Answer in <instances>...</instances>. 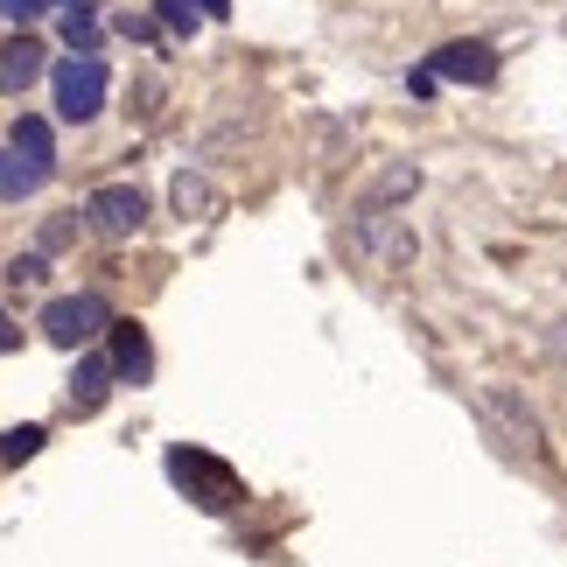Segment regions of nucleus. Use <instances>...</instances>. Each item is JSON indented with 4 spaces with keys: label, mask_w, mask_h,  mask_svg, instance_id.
<instances>
[{
    "label": "nucleus",
    "mask_w": 567,
    "mask_h": 567,
    "mask_svg": "<svg viewBox=\"0 0 567 567\" xmlns=\"http://www.w3.org/2000/svg\"><path fill=\"white\" fill-rule=\"evenodd\" d=\"M105 113V63L99 56H63L56 63V120H99Z\"/></svg>",
    "instance_id": "obj_1"
},
{
    "label": "nucleus",
    "mask_w": 567,
    "mask_h": 567,
    "mask_svg": "<svg viewBox=\"0 0 567 567\" xmlns=\"http://www.w3.org/2000/svg\"><path fill=\"white\" fill-rule=\"evenodd\" d=\"M50 8H56V0H0V14H8V21H21V29H29V21H42Z\"/></svg>",
    "instance_id": "obj_15"
},
{
    "label": "nucleus",
    "mask_w": 567,
    "mask_h": 567,
    "mask_svg": "<svg viewBox=\"0 0 567 567\" xmlns=\"http://www.w3.org/2000/svg\"><path fill=\"white\" fill-rule=\"evenodd\" d=\"M113 379H120L113 358H84L78 372H71V413H99L105 392H113Z\"/></svg>",
    "instance_id": "obj_6"
},
{
    "label": "nucleus",
    "mask_w": 567,
    "mask_h": 567,
    "mask_svg": "<svg viewBox=\"0 0 567 567\" xmlns=\"http://www.w3.org/2000/svg\"><path fill=\"white\" fill-rule=\"evenodd\" d=\"M50 176H56V168H42V162H29V155H21L14 141L0 147V204H21V196H35V189L50 183Z\"/></svg>",
    "instance_id": "obj_5"
},
{
    "label": "nucleus",
    "mask_w": 567,
    "mask_h": 567,
    "mask_svg": "<svg viewBox=\"0 0 567 567\" xmlns=\"http://www.w3.org/2000/svg\"><path fill=\"white\" fill-rule=\"evenodd\" d=\"M56 8H78V0H56Z\"/></svg>",
    "instance_id": "obj_19"
},
{
    "label": "nucleus",
    "mask_w": 567,
    "mask_h": 567,
    "mask_svg": "<svg viewBox=\"0 0 567 567\" xmlns=\"http://www.w3.org/2000/svg\"><path fill=\"white\" fill-rule=\"evenodd\" d=\"M434 78H455V84H491L497 78V56L484 42H442L434 50Z\"/></svg>",
    "instance_id": "obj_4"
},
{
    "label": "nucleus",
    "mask_w": 567,
    "mask_h": 567,
    "mask_svg": "<svg viewBox=\"0 0 567 567\" xmlns=\"http://www.w3.org/2000/svg\"><path fill=\"white\" fill-rule=\"evenodd\" d=\"M141 217H147V196L134 183H105V189L84 196V225H92L99 238H134Z\"/></svg>",
    "instance_id": "obj_3"
},
{
    "label": "nucleus",
    "mask_w": 567,
    "mask_h": 567,
    "mask_svg": "<svg viewBox=\"0 0 567 567\" xmlns=\"http://www.w3.org/2000/svg\"><path fill=\"white\" fill-rule=\"evenodd\" d=\"M168 196H176V210H183V217H189V210H217V196H210L204 176H176V189H168Z\"/></svg>",
    "instance_id": "obj_12"
},
{
    "label": "nucleus",
    "mask_w": 567,
    "mask_h": 567,
    "mask_svg": "<svg viewBox=\"0 0 567 567\" xmlns=\"http://www.w3.org/2000/svg\"><path fill=\"white\" fill-rule=\"evenodd\" d=\"M42 78V42L35 35H14L8 50H0V92H29Z\"/></svg>",
    "instance_id": "obj_7"
},
{
    "label": "nucleus",
    "mask_w": 567,
    "mask_h": 567,
    "mask_svg": "<svg viewBox=\"0 0 567 567\" xmlns=\"http://www.w3.org/2000/svg\"><path fill=\"white\" fill-rule=\"evenodd\" d=\"M8 141L21 147L29 162H42V168H56V141H50V120H35V113H21L14 126H8Z\"/></svg>",
    "instance_id": "obj_9"
},
{
    "label": "nucleus",
    "mask_w": 567,
    "mask_h": 567,
    "mask_svg": "<svg viewBox=\"0 0 567 567\" xmlns=\"http://www.w3.org/2000/svg\"><path fill=\"white\" fill-rule=\"evenodd\" d=\"M42 449V427H21V434H8V455H35Z\"/></svg>",
    "instance_id": "obj_16"
},
{
    "label": "nucleus",
    "mask_w": 567,
    "mask_h": 567,
    "mask_svg": "<svg viewBox=\"0 0 567 567\" xmlns=\"http://www.w3.org/2000/svg\"><path fill=\"white\" fill-rule=\"evenodd\" d=\"M196 21H204V8H196V0H162V29L196 35Z\"/></svg>",
    "instance_id": "obj_13"
},
{
    "label": "nucleus",
    "mask_w": 567,
    "mask_h": 567,
    "mask_svg": "<svg viewBox=\"0 0 567 567\" xmlns=\"http://www.w3.org/2000/svg\"><path fill=\"white\" fill-rule=\"evenodd\" d=\"M105 330H113V316H105L99 295H56L50 309H42V337L63 343V351H78V343H92Z\"/></svg>",
    "instance_id": "obj_2"
},
{
    "label": "nucleus",
    "mask_w": 567,
    "mask_h": 567,
    "mask_svg": "<svg viewBox=\"0 0 567 567\" xmlns=\"http://www.w3.org/2000/svg\"><path fill=\"white\" fill-rule=\"evenodd\" d=\"M42 274H50V267H42V252H21L14 267H8V280H14V288H42Z\"/></svg>",
    "instance_id": "obj_14"
},
{
    "label": "nucleus",
    "mask_w": 567,
    "mask_h": 567,
    "mask_svg": "<svg viewBox=\"0 0 567 567\" xmlns=\"http://www.w3.org/2000/svg\"><path fill=\"white\" fill-rule=\"evenodd\" d=\"M113 337H120V343H113V364H120V379H134V385H141V379H147V364H155V351H147V337L134 330V322H126V330H113Z\"/></svg>",
    "instance_id": "obj_10"
},
{
    "label": "nucleus",
    "mask_w": 567,
    "mask_h": 567,
    "mask_svg": "<svg viewBox=\"0 0 567 567\" xmlns=\"http://www.w3.org/2000/svg\"><path fill=\"white\" fill-rule=\"evenodd\" d=\"M8 351H21V330H14L8 316H0V358H8Z\"/></svg>",
    "instance_id": "obj_17"
},
{
    "label": "nucleus",
    "mask_w": 567,
    "mask_h": 567,
    "mask_svg": "<svg viewBox=\"0 0 567 567\" xmlns=\"http://www.w3.org/2000/svg\"><path fill=\"white\" fill-rule=\"evenodd\" d=\"M63 42H71V50H92V42H99L92 0H78V8H63Z\"/></svg>",
    "instance_id": "obj_11"
},
{
    "label": "nucleus",
    "mask_w": 567,
    "mask_h": 567,
    "mask_svg": "<svg viewBox=\"0 0 567 567\" xmlns=\"http://www.w3.org/2000/svg\"><path fill=\"white\" fill-rule=\"evenodd\" d=\"M413 189H421V168L400 162V168H385V176L358 196V210H385V204H400V196H413Z\"/></svg>",
    "instance_id": "obj_8"
},
{
    "label": "nucleus",
    "mask_w": 567,
    "mask_h": 567,
    "mask_svg": "<svg viewBox=\"0 0 567 567\" xmlns=\"http://www.w3.org/2000/svg\"><path fill=\"white\" fill-rule=\"evenodd\" d=\"M196 8H204V14H231V0H196Z\"/></svg>",
    "instance_id": "obj_18"
}]
</instances>
